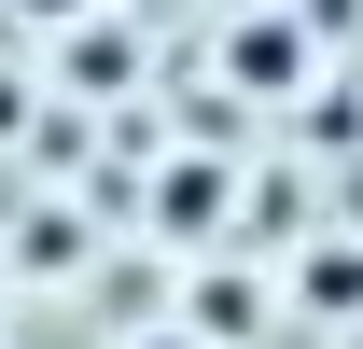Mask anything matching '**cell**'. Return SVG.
Returning a JSON list of instances; mask_svg holds the SVG:
<instances>
[{"mask_svg": "<svg viewBox=\"0 0 363 349\" xmlns=\"http://www.w3.org/2000/svg\"><path fill=\"white\" fill-rule=\"evenodd\" d=\"M238 84H294V28H252L238 43Z\"/></svg>", "mask_w": 363, "mask_h": 349, "instance_id": "obj_1", "label": "cell"}, {"mask_svg": "<svg viewBox=\"0 0 363 349\" xmlns=\"http://www.w3.org/2000/svg\"><path fill=\"white\" fill-rule=\"evenodd\" d=\"M14 14H43V28H56V14H84V0H14Z\"/></svg>", "mask_w": 363, "mask_h": 349, "instance_id": "obj_2", "label": "cell"}, {"mask_svg": "<svg viewBox=\"0 0 363 349\" xmlns=\"http://www.w3.org/2000/svg\"><path fill=\"white\" fill-rule=\"evenodd\" d=\"M140 349H210V336H140Z\"/></svg>", "mask_w": 363, "mask_h": 349, "instance_id": "obj_3", "label": "cell"}]
</instances>
